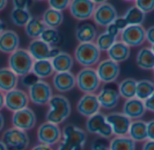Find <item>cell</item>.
I'll return each mask as SVG.
<instances>
[{"mask_svg":"<svg viewBox=\"0 0 154 150\" xmlns=\"http://www.w3.org/2000/svg\"><path fill=\"white\" fill-rule=\"evenodd\" d=\"M95 70L100 82L103 83L114 82L118 79L121 72L119 64L110 59H105L99 62Z\"/></svg>","mask_w":154,"mask_h":150,"instance_id":"obj_13","label":"cell"},{"mask_svg":"<svg viewBox=\"0 0 154 150\" xmlns=\"http://www.w3.org/2000/svg\"><path fill=\"white\" fill-rule=\"evenodd\" d=\"M113 25L117 27V29H118L119 31H123V30L128 26L127 22H126L125 19L123 18V16H121V17L118 16V17L114 20Z\"/></svg>","mask_w":154,"mask_h":150,"instance_id":"obj_44","label":"cell"},{"mask_svg":"<svg viewBox=\"0 0 154 150\" xmlns=\"http://www.w3.org/2000/svg\"><path fill=\"white\" fill-rule=\"evenodd\" d=\"M30 150H53V148L51 146H48L45 145L38 144V145H35V146H33Z\"/></svg>","mask_w":154,"mask_h":150,"instance_id":"obj_51","label":"cell"},{"mask_svg":"<svg viewBox=\"0 0 154 150\" xmlns=\"http://www.w3.org/2000/svg\"><path fill=\"white\" fill-rule=\"evenodd\" d=\"M10 19L12 23L17 27H25L26 25L32 19V15L26 9H17L13 8L10 13Z\"/></svg>","mask_w":154,"mask_h":150,"instance_id":"obj_35","label":"cell"},{"mask_svg":"<svg viewBox=\"0 0 154 150\" xmlns=\"http://www.w3.org/2000/svg\"><path fill=\"white\" fill-rule=\"evenodd\" d=\"M18 77L8 68H0V92L7 93L17 88Z\"/></svg>","mask_w":154,"mask_h":150,"instance_id":"obj_24","label":"cell"},{"mask_svg":"<svg viewBox=\"0 0 154 150\" xmlns=\"http://www.w3.org/2000/svg\"><path fill=\"white\" fill-rule=\"evenodd\" d=\"M150 49H151V51H152V52L154 53V44H153V45L151 46V48H150Z\"/></svg>","mask_w":154,"mask_h":150,"instance_id":"obj_57","label":"cell"},{"mask_svg":"<svg viewBox=\"0 0 154 150\" xmlns=\"http://www.w3.org/2000/svg\"><path fill=\"white\" fill-rule=\"evenodd\" d=\"M154 92V82L149 80H141L137 82L135 98L144 101Z\"/></svg>","mask_w":154,"mask_h":150,"instance_id":"obj_33","label":"cell"},{"mask_svg":"<svg viewBox=\"0 0 154 150\" xmlns=\"http://www.w3.org/2000/svg\"><path fill=\"white\" fill-rule=\"evenodd\" d=\"M135 7L144 14L150 13L154 11V0H137Z\"/></svg>","mask_w":154,"mask_h":150,"instance_id":"obj_39","label":"cell"},{"mask_svg":"<svg viewBox=\"0 0 154 150\" xmlns=\"http://www.w3.org/2000/svg\"><path fill=\"white\" fill-rule=\"evenodd\" d=\"M20 38L18 34L14 30H5L0 34V52L11 54L19 48Z\"/></svg>","mask_w":154,"mask_h":150,"instance_id":"obj_19","label":"cell"},{"mask_svg":"<svg viewBox=\"0 0 154 150\" xmlns=\"http://www.w3.org/2000/svg\"><path fill=\"white\" fill-rule=\"evenodd\" d=\"M1 140L5 143L8 150H26L30 143L26 132L14 127L7 129L3 133Z\"/></svg>","mask_w":154,"mask_h":150,"instance_id":"obj_6","label":"cell"},{"mask_svg":"<svg viewBox=\"0 0 154 150\" xmlns=\"http://www.w3.org/2000/svg\"><path fill=\"white\" fill-rule=\"evenodd\" d=\"M39 79L35 76V74H33L32 72L26 74V76L22 77V84L27 88H29L30 86H32L34 83H35Z\"/></svg>","mask_w":154,"mask_h":150,"instance_id":"obj_41","label":"cell"},{"mask_svg":"<svg viewBox=\"0 0 154 150\" xmlns=\"http://www.w3.org/2000/svg\"><path fill=\"white\" fill-rule=\"evenodd\" d=\"M53 85L59 92H69L76 86L75 75L71 71L54 73L53 75Z\"/></svg>","mask_w":154,"mask_h":150,"instance_id":"obj_20","label":"cell"},{"mask_svg":"<svg viewBox=\"0 0 154 150\" xmlns=\"http://www.w3.org/2000/svg\"><path fill=\"white\" fill-rule=\"evenodd\" d=\"M24 28L26 36L35 40V39H39L40 35L42 34V33L45 31L46 27L44 25L41 18L32 17V19L26 25Z\"/></svg>","mask_w":154,"mask_h":150,"instance_id":"obj_31","label":"cell"},{"mask_svg":"<svg viewBox=\"0 0 154 150\" xmlns=\"http://www.w3.org/2000/svg\"><path fill=\"white\" fill-rule=\"evenodd\" d=\"M47 105L49 106V110L45 115V119L47 122L59 126L60 124L63 123L71 115V103L63 95H53Z\"/></svg>","mask_w":154,"mask_h":150,"instance_id":"obj_1","label":"cell"},{"mask_svg":"<svg viewBox=\"0 0 154 150\" xmlns=\"http://www.w3.org/2000/svg\"><path fill=\"white\" fill-rule=\"evenodd\" d=\"M4 126H5V118H4V116L0 113V131L3 129Z\"/></svg>","mask_w":154,"mask_h":150,"instance_id":"obj_54","label":"cell"},{"mask_svg":"<svg viewBox=\"0 0 154 150\" xmlns=\"http://www.w3.org/2000/svg\"><path fill=\"white\" fill-rule=\"evenodd\" d=\"M69 4H70L69 0H49L48 1L49 8L62 13L63 11L68 9Z\"/></svg>","mask_w":154,"mask_h":150,"instance_id":"obj_40","label":"cell"},{"mask_svg":"<svg viewBox=\"0 0 154 150\" xmlns=\"http://www.w3.org/2000/svg\"><path fill=\"white\" fill-rule=\"evenodd\" d=\"M153 71H154V68H153Z\"/></svg>","mask_w":154,"mask_h":150,"instance_id":"obj_58","label":"cell"},{"mask_svg":"<svg viewBox=\"0 0 154 150\" xmlns=\"http://www.w3.org/2000/svg\"><path fill=\"white\" fill-rule=\"evenodd\" d=\"M29 100L37 106L47 105L53 97V90L51 85L44 81L38 80L35 83L28 88Z\"/></svg>","mask_w":154,"mask_h":150,"instance_id":"obj_7","label":"cell"},{"mask_svg":"<svg viewBox=\"0 0 154 150\" xmlns=\"http://www.w3.org/2000/svg\"><path fill=\"white\" fill-rule=\"evenodd\" d=\"M5 108V93L0 92V111Z\"/></svg>","mask_w":154,"mask_h":150,"instance_id":"obj_52","label":"cell"},{"mask_svg":"<svg viewBox=\"0 0 154 150\" xmlns=\"http://www.w3.org/2000/svg\"><path fill=\"white\" fill-rule=\"evenodd\" d=\"M41 19L46 28L56 29L63 22V14L62 12L47 8L44 11Z\"/></svg>","mask_w":154,"mask_h":150,"instance_id":"obj_28","label":"cell"},{"mask_svg":"<svg viewBox=\"0 0 154 150\" xmlns=\"http://www.w3.org/2000/svg\"><path fill=\"white\" fill-rule=\"evenodd\" d=\"M107 53L111 61L119 64V62H125L129 59L131 49L122 41H116L114 44L107 51Z\"/></svg>","mask_w":154,"mask_h":150,"instance_id":"obj_25","label":"cell"},{"mask_svg":"<svg viewBox=\"0 0 154 150\" xmlns=\"http://www.w3.org/2000/svg\"><path fill=\"white\" fill-rule=\"evenodd\" d=\"M141 150H154V140H147L144 142Z\"/></svg>","mask_w":154,"mask_h":150,"instance_id":"obj_49","label":"cell"},{"mask_svg":"<svg viewBox=\"0 0 154 150\" xmlns=\"http://www.w3.org/2000/svg\"><path fill=\"white\" fill-rule=\"evenodd\" d=\"M121 40L129 47L140 46L145 41V29L141 26H128L122 31Z\"/></svg>","mask_w":154,"mask_h":150,"instance_id":"obj_18","label":"cell"},{"mask_svg":"<svg viewBox=\"0 0 154 150\" xmlns=\"http://www.w3.org/2000/svg\"><path fill=\"white\" fill-rule=\"evenodd\" d=\"M107 123L111 126L112 134L116 136L128 135L131 120L121 112H112L105 116Z\"/></svg>","mask_w":154,"mask_h":150,"instance_id":"obj_16","label":"cell"},{"mask_svg":"<svg viewBox=\"0 0 154 150\" xmlns=\"http://www.w3.org/2000/svg\"><path fill=\"white\" fill-rule=\"evenodd\" d=\"M37 139L39 144L53 146L62 140V130L58 125L45 121L37 128Z\"/></svg>","mask_w":154,"mask_h":150,"instance_id":"obj_8","label":"cell"},{"mask_svg":"<svg viewBox=\"0 0 154 150\" xmlns=\"http://www.w3.org/2000/svg\"><path fill=\"white\" fill-rule=\"evenodd\" d=\"M101 106L99 104L97 95L94 93L84 94L76 104V110L80 115L90 118L100 112Z\"/></svg>","mask_w":154,"mask_h":150,"instance_id":"obj_17","label":"cell"},{"mask_svg":"<svg viewBox=\"0 0 154 150\" xmlns=\"http://www.w3.org/2000/svg\"><path fill=\"white\" fill-rule=\"evenodd\" d=\"M97 99L101 108L104 110H112L118 105L120 95L116 90L105 87L100 91L99 94L97 95Z\"/></svg>","mask_w":154,"mask_h":150,"instance_id":"obj_21","label":"cell"},{"mask_svg":"<svg viewBox=\"0 0 154 150\" xmlns=\"http://www.w3.org/2000/svg\"><path fill=\"white\" fill-rule=\"evenodd\" d=\"M91 149L92 150H110L109 146H107L106 145L103 144L100 141H94L92 145Z\"/></svg>","mask_w":154,"mask_h":150,"instance_id":"obj_48","label":"cell"},{"mask_svg":"<svg viewBox=\"0 0 154 150\" xmlns=\"http://www.w3.org/2000/svg\"><path fill=\"white\" fill-rule=\"evenodd\" d=\"M39 39L50 46L57 45L61 42V34L57 29L45 28L40 35Z\"/></svg>","mask_w":154,"mask_h":150,"instance_id":"obj_37","label":"cell"},{"mask_svg":"<svg viewBox=\"0 0 154 150\" xmlns=\"http://www.w3.org/2000/svg\"><path fill=\"white\" fill-rule=\"evenodd\" d=\"M123 18L127 22L128 26H141L145 19V14L133 6L127 10Z\"/></svg>","mask_w":154,"mask_h":150,"instance_id":"obj_36","label":"cell"},{"mask_svg":"<svg viewBox=\"0 0 154 150\" xmlns=\"http://www.w3.org/2000/svg\"><path fill=\"white\" fill-rule=\"evenodd\" d=\"M85 128L88 133L98 135L103 138H110L113 136L112 128L107 123L105 116L100 112L87 118Z\"/></svg>","mask_w":154,"mask_h":150,"instance_id":"obj_11","label":"cell"},{"mask_svg":"<svg viewBox=\"0 0 154 150\" xmlns=\"http://www.w3.org/2000/svg\"><path fill=\"white\" fill-rule=\"evenodd\" d=\"M143 103H144L146 110L154 113V92L152 93L150 97H149L146 100H144Z\"/></svg>","mask_w":154,"mask_h":150,"instance_id":"obj_45","label":"cell"},{"mask_svg":"<svg viewBox=\"0 0 154 150\" xmlns=\"http://www.w3.org/2000/svg\"><path fill=\"white\" fill-rule=\"evenodd\" d=\"M129 137L134 142H142L147 140V127L143 120L131 121L129 132Z\"/></svg>","mask_w":154,"mask_h":150,"instance_id":"obj_29","label":"cell"},{"mask_svg":"<svg viewBox=\"0 0 154 150\" xmlns=\"http://www.w3.org/2000/svg\"><path fill=\"white\" fill-rule=\"evenodd\" d=\"M29 101L27 93L20 89L16 88L5 93V108L13 113L27 108Z\"/></svg>","mask_w":154,"mask_h":150,"instance_id":"obj_15","label":"cell"},{"mask_svg":"<svg viewBox=\"0 0 154 150\" xmlns=\"http://www.w3.org/2000/svg\"><path fill=\"white\" fill-rule=\"evenodd\" d=\"M94 3L96 7L92 18L97 26L107 27L118 17L117 11L111 3L96 1H94Z\"/></svg>","mask_w":154,"mask_h":150,"instance_id":"obj_9","label":"cell"},{"mask_svg":"<svg viewBox=\"0 0 154 150\" xmlns=\"http://www.w3.org/2000/svg\"><path fill=\"white\" fill-rule=\"evenodd\" d=\"M4 31H5V25H4V22L0 19V34H1Z\"/></svg>","mask_w":154,"mask_h":150,"instance_id":"obj_56","label":"cell"},{"mask_svg":"<svg viewBox=\"0 0 154 150\" xmlns=\"http://www.w3.org/2000/svg\"><path fill=\"white\" fill-rule=\"evenodd\" d=\"M116 42V38L110 35L106 32L100 34L95 39V45L100 52H107Z\"/></svg>","mask_w":154,"mask_h":150,"instance_id":"obj_38","label":"cell"},{"mask_svg":"<svg viewBox=\"0 0 154 150\" xmlns=\"http://www.w3.org/2000/svg\"><path fill=\"white\" fill-rule=\"evenodd\" d=\"M137 65L142 70H153L154 68V53L149 47L142 48L139 51L136 57Z\"/></svg>","mask_w":154,"mask_h":150,"instance_id":"obj_30","label":"cell"},{"mask_svg":"<svg viewBox=\"0 0 154 150\" xmlns=\"http://www.w3.org/2000/svg\"><path fill=\"white\" fill-rule=\"evenodd\" d=\"M136 84L137 82L132 78H127L122 81L118 86V92L120 97H122L126 100L135 98Z\"/></svg>","mask_w":154,"mask_h":150,"instance_id":"obj_32","label":"cell"},{"mask_svg":"<svg viewBox=\"0 0 154 150\" xmlns=\"http://www.w3.org/2000/svg\"><path fill=\"white\" fill-rule=\"evenodd\" d=\"M147 127V139L154 140V118L146 123Z\"/></svg>","mask_w":154,"mask_h":150,"instance_id":"obj_43","label":"cell"},{"mask_svg":"<svg viewBox=\"0 0 154 150\" xmlns=\"http://www.w3.org/2000/svg\"><path fill=\"white\" fill-rule=\"evenodd\" d=\"M8 3V2L7 1V0H0V12L3 11V10L7 8Z\"/></svg>","mask_w":154,"mask_h":150,"instance_id":"obj_53","label":"cell"},{"mask_svg":"<svg viewBox=\"0 0 154 150\" xmlns=\"http://www.w3.org/2000/svg\"><path fill=\"white\" fill-rule=\"evenodd\" d=\"M26 50L34 61H51L55 55H57L61 52L57 47L50 46L44 43L43 41H41L40 39L32 40L29 43Z\"/></svg>","mask_w":154,"mask_h":150,"instance_id":"obj_10","label":"cell"},{"mask_svg":"<svg viewBox=\"0 0 154 150\" xmlns=\"http://www.w3.org/2000/svg\"><path fill=\"white\" fill-rule=\"evenodd\" d=\"M34 60L26 49L18 48L8 55V67L17 77H24L32 70Z\"/></svg>","mask_w":154,"mask_h":150,"instance_id":"obj_2","label":"cell"},{"mask_svg":"<svg viewBox=\"0 0 154 150\" xmlns=\"http://www.w3.org/2000/svg\"><path fill=\"white\" fill-rule=\"evenodd\" d=\"M13 127L22 131H28L33 129L36 125V116L34 110L30 108H25L16 111L12 115Z\"/></svg>","mask_w":154,"mask_h":150,"instance_id":"obj_14","label":"cell"},{"mask_svg":"<svg viewBox=\"0 0 154 150\" xmlns=\"http://www.w3.org/2000/svg\"><path fill=\"white\" fill-rule=\"evenodd\" d=\"M31 72L35 74L39 80L50 78L54 74V70L50 60L34 61Z\"/></svg>","mask_w":154,"mask_h":150,"instance_id":"obj_27","label":"cell"},{"mask_svg":"<svg viewBox=\"0 0 154 150\" xmlns=\"http://www.w3.org/2000/svg\"><path fill=\"white\" fill-rule=\"evenodd\" d=\"M95 3L92 0H73L70 1L69 12L71 16L78 21H85L93 17Z\"/></svg>","mask_w":154,"mask_h":150,"instance_id":"obj_12","label":"cell"},{"mask_svg":"<svg viewBox=\"0 0 154 150\" xmlns=\"http://www.w3.org/2000/svg\"><path fill=\"white\" fill-rule=\"evenodd\" d=\"M51 63L54 70V73L68 72L71 71V70L73 67L74 59L70 53L61 51L57 55H55L51 60Z\"/></svg>","mask_w":154,"mask_h":150,"instance_id":"obj_22","label":"cell"},{"mask_svg":"<svg viewBox=\"0 0 154 150\" xmlns=\"http://www.w3.org/2000/svg\"><path fill=\"white\" fill-rule=\"evenodd\" d=\"M135 142L126 136L113 137L109 146L110 150H135Z\"/></svg>","mask_w":154,"mask_h":150,"instance_id":"obj_34","label":"cell"},{"mask_svg":"<svg viewBox=\"0 0 154 150\" xmlns=\"http://www.w3.org/2000/svg\"><path fill=\"white\" fill-rule=\"evenodd\" d=\"M105 32H106L107 34H109L110 35L115 37V38H117V36L119 35V33H120V31L117 29V27L113 25V23L111 24V25H109V26L106 27V31H105Z\"/></svg>","mask_w":154,"mask_h":150,"instance_id":"obj_47","label":"cell"},{"mask_svg":"<svg viewBox=\"0 0 154 150\" xmlns=\"http://www.w3.org/2000/svg\"><path fill=\"white\" fill-rule=\"evenodd\" d=\"M145 39H147V41L152 45L154 44V26H150L147 29V31H145Z\"/></svg>","mask_w":154,"mask_h":150,"instance_id":"obj_46","label":"cell"},{"mask_svg":"<svg viewBox=\"0 0 154 150\" xmlns=\"http://www.w3.org/2000/svg\"><path fill=\"white\" fill-rule=\"evenodd\" d=\"M63 141L70 145L73 150H84L87 140L86 132L73 124H67L62 130Z\"/></svg>","mask_w":154,"mask_h":150,"instance_id":"obj_5","label":"cell"},{"mask_svg":"<svg viewBox=\"0 0 154 150\" xmlns=\"http://www.w3.org/2000/svg\"><path fill=\"white\" fill-rule=\"evenodd\" d=\"M76 87L85 94L94 93L98 91L101 82L95 69L84 68L75 75Z\"/></svg>","mask_w":154,"mask_h":150,"instance_id":"obj_4","label":"cell"},{"mask_svg":"<svg viewBox=\"0 0 154 150\" xmlns=\"http://www.w3.org/2000/svg\"><path fill=\"white\" fill-rule=\"evenodd\" d=\"M0 150H8V148L2 140H0Z\"/></svg>","mask_w":154,"mask_h":150,"instance_id":"obj_55","label":"cell"},{"mask_svg":"<svg viewBox=\"0 0 154 150\" xmlns=\"http://www.w3.org/2000/svg\"><path fill=\"white\" fill-rule=\"evenodd\" d=\"M73 58L76 62L84 68H93V66L99 63L101 52L94 43L79 44L74 50Z\"/></svg>","mask_w":154,"mask_h":150,"instance_id":"obj_3","label":"cell"},{"mask_svg":"<svg viewBox=\"0 0 154 150\" xmlns=\"http://www.w3.org/2000/svg\"><path fill=\"white\" fill-rule=\"evenodd\" d=\"M12 3H13L14 8L26 9V10H28V8L30 6L29 4H31L30 1H26V0H14Z\"/></svg>","mask_w":154,"mask_h":150,"instance_id":"obj_42","label":"cell"},{"mask_svg":"<svg viewBox=\"0 0 154 150\" xmlns=\"http://www.w3.org/2000/svg\"><path fill=\"white\" fill-rule=\"evenodd\" d=\"M56 150H73V148L70 145L65 143L64 141L61 140V142L59 143V146H57Z\"/></svg>","mask_w":154,"mask_h":150,"instance_id":"obj_50","label":"cell"},{"mask_svg":"<svg viewBox=\"0 0 154 150\" xmlns=\"http://www.w3.org/2000/svg\"><path fill=\"white\" fill-rule=\"evenodd\" d=\"M145 106L143 101L133 98L126 100L122 107V113L130 119H138L145 114Z\"/></svg>","mask_w":154,"mask_h":150,"instance_id":"obj_23","label":"cell"},{"mask_svg":"<svg viewBox=\"0 0 154 150\" xmlns=\"http://www.w3.org/2000/svg\"><path fill=\"white\" fill-rule=\"evenodd\" d=\"M74 36L79 44L94 43L97 37V30L92 24L85 23L76 28Z\"/></svg>","mask_w":154,"mask_h":150,"instance_id":"obj_26","label":"cell"}]
</instances>
